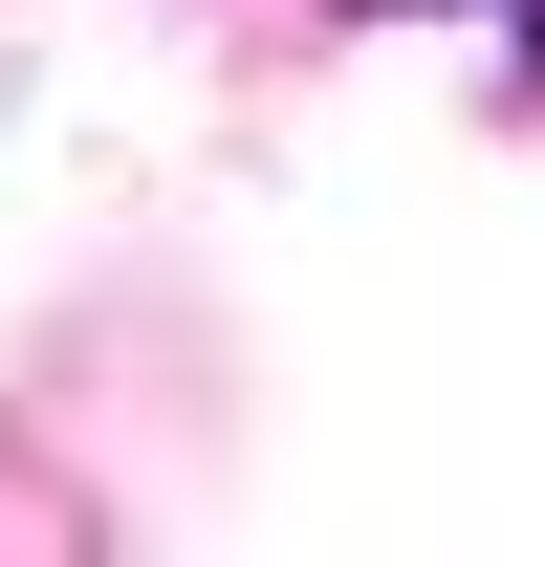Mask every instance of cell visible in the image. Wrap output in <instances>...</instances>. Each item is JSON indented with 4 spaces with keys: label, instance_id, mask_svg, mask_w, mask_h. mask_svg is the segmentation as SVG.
Segmentation results:
<instances>
[{
    "label": "cell",
    "instance_id": "1",
    "mask_svg": "<svg viewBox=\"0 0 545 567\" xmlns=\"http://www.w3.org/2000/svg\"><path fill=\"white\" fill-rule=\"evenodd\" d=\"M502 22H545V0H502Z\"/></svg>",
    "mask_w": 545,
    "mask_h": 567
}]
</instances>
